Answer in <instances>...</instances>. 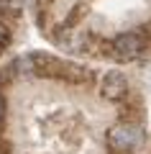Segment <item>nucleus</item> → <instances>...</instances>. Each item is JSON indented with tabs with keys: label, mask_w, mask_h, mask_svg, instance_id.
<instances>
[{
	"label": "nucleus",
	"mask_w": 151,
	"mask_h": 154,
	"mask_svg": "<svg viewBox=\"0 0 151 154\" xmlns=\"http://www.w3.org/2000/svg\"><path fill=\"white\" fill-rule=\"evenodd\" d=\"M108 141L113 144V149L118 152H133L141 141H143V128L138 123H118L110 128Z\"/></svg>",
	"instance_id": "1"
},
{
	"label": "nucleus",
	"mask_w": 151,
	"mask_h": 154,
	"mask_svg": "<svg viewBox=\"0 0 151 154\" xmlns=\"http://www.w3.org/2000/svg\"><path fill=\"white\" fill-rule=\"evenodd\" d=\"M100 90H103L105 98H110V100H120L125 93H128V82H125V77L120 75V72H108V75L103 77V85H100Z\"/></svg>",
	"instance_id": "2"
},
{
	"label": "nucleus",
	"mask_w": 151,
	"mask_h": 154,
	"mask_svg": "<svg viewBox=\"0 0 151 154\" xmlns=\"http://www.w3.org/2000/svg\"><path fill=\"white\" fill-rule=\"evenodd\" d=\"M113 51H115V57H120V59L136 57L141 51V38L136 36V33H120V36L113 41Z\"/></svg>",
	"instance_id": "3"
},
{
	"label": "nucleus",
	"mask_w": 151,
	"mask_h": 154,
	"mask_svg": "<svg viewBox=\"0 0 151 154\" xmlns=\"http://www.w3.org/2000/svg\"><path fill=\"white\" fill-rule=\"evenodd\" d=\"M5 3H8L11 8H21V5H23V0H5Z\"/></svg>",
	"instance_id": "4"
},
{
	"label": "nucleus",
	"mask_w": 151,
	"mask_h": 154,
	"mask_svg": "<svg viewBox=\"0 0 151 154\" xmlns=\"http://www.w3.org/2000/svg\"><path fill=\"white\" fill-rule=\"evenodd\" d=\"M3 110H5V103H3V98H0V116H3Z\"/></svg>",
	"instance_id": "5"
}]
</instances>
